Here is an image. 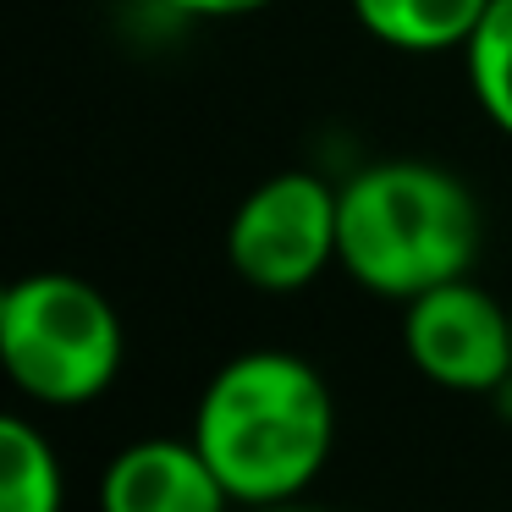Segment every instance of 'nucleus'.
Listing matches in <instances>:
<instances>
[{"label": "nucleus", "instance_id": "f257e3e1", "mask_svg": "<svg viewBox=\"0 0 512 512\" xmlns=\"http://www.w3.org/2000/svg\"><path fill=\"white\" fill-rule=\"evenodd\" d=\"M193 446L243 501H287L331 452V391L292 353H243L210 380Z\"/></svg>", "mask_w": 512, "mask_h": 512}, {"label": "nucleus", "instance_id": "f03ea898", "mask_svg": "<svg viewBox=\"0 0 512 512\" xmlns=\"http://www.w3.org/2000/svg\"><path fill=\"white\" fill-rule=\"evenodd\" d=\"M336 259L380 298H419L468 276L479 254V204L452 171L424 160H380L342 182Z\"/></svg>", "mask_w": 512, "mask_h": 512}, {"label": "nucleus", "instance_id": "7ed1b4c3", "mask_svg": "<svg viewBox=\"0 0 512 512\" xmlns=\"http://www.w3.org/2000/svg\"><path fill=\"white\" fill-rule=\"evenodd\" d=\"M0 358L12 380L39 402L100 397L122 369L116 309L78 276H28L0 298Z\"/></svg>", "mask_w": 512, "mask_h": 512}, {"label": "nucleus", "instance_id": "20e7f679", "mask_svg": "<svg viewBox=\"0 0 512 512\" xmlns=\"http://www.w3.org/2000/svg\"><path fill=\"white\" fill-rule=\"evenodd\" d=\"M336 226H342V193L309 171H281L237 204L226 254L248 287L298 292L336 259Z\"/></svg>", "mask_w": 512, "mask_h": 512}, {"label": "nucleus", "instance_id": "39448f33", "mask_svg": "<svg viewBox=\"0 0 512 512\" xmlns=\"http://www.w3.org/2000/svg\"><path fill=\"white\" fill-rule=\"evenodd\" d=\"M402 336L413 364L452 391H490L512 375V314L463 276L408 298Z\"/></svg>", "mask_w": 512, "mask_h": 512}, {"label": "nucleus", "instance_id": "423d86ee", "mask_svg": "<svg viewBox=\"0 0 512 512\" xmlns=\"http://www.w3.org/2000/svg\"><path fill=\"white\" fill-rule=\"evenodd\" d=\"M226 496L199 446L138 441L105 468V512H221Z\"/></svg>", "mask_w": 512, "mask_h": 512}, {"label": "nucleus", "instance_id": "0eeeda50", "mask_svg": "<svg viewBox=\"0 0 512 512\" xmlns=\"http://www.w3.org/2000/svg\"><path fill=\"white\" fill-rule=\"evenodd\" d=\"M490 0H353V17L391 50H452L468 45Z\"/></svg>", "mask_w": 512, "mask_h": 512}, {"label": "nucleus", "instance_id": "6e6552de", "mask_svg": "<svg viewBox=\"0 0 512 512\" xmlns=\"http://www.w3.org/2000/svg\"><path fill=\"white\" fill-rule=\"evenodd\" d=\"M0 512H61V468L23 419L0 424Z\"/></svg>", "mask_w": 512, "mask_h": 512}, {"label": "nucleus", "instance_id": "1a4fd4ad", "mask_svg": "<svg viewBox=\"0 0 512 512\" xmlns=\"http://www.w3.org/2000/svg\"><path fill=\"white\" fill-rule=\"evenodd\" d=\"M463 56H468V83H474L479 111L512 138V0H490V12L479 17Z\"/></svg>", "mask_w": 512, "mask_h": 512}, {"label": "nucleus", "instance_id": "9d476101", "mask_svg": "<svg viewBox=\"0 0 512 512\" xmlns=\"http://www.w3.org/2000/svg\"><path fill=\"white\" fill-rule=\"evenodd\" d=\"M177 12H193V17H248L259 12V6H270V0H171Z\"/></svg>", "mask_w": 512, "mask_h": 512}]
</instances>
